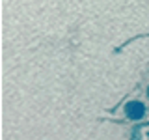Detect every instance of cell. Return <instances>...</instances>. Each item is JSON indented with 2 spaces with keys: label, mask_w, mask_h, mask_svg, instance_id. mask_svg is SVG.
Masks as SVG:
<instances>
[{
  "label": "cell",
  "mask_w": 149,
  "mask_h": 140,
  "mask_svg": "<svg viewBox=\"0 0 149 140\" xmlns=\"http://www.w3.org/2000/svg\"><path fill=\"white\" fill-rule=\"evenodd\" d=\"M125 112H127V116L130 120H140L143 116V112H146V106L140 101H130L129 105L125 106Z\"/></svg>",
  "instance_id": "cell-1"
}]
</instances>
